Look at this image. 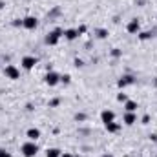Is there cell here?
<instances>
[{"label":"cell","instance_id":"6da1fadb","mask_svg":"<svg viewBox=\"0 0 157 157\" xmlns=\"http://www.w3.org/2000/svg\"><path fill=\"white\" fill-rule=\"evenodd\" d=\"M20 152H22L24 157H35L38 153V146H37L35 141H28V142H24L20 146Z\"/></svg>","mask_w":157,"mask_h":157},{"label":"cell","instance_id":"7a4b0ae2","mask_svg":"<svg viewBox=\"0 0 157 157\" xmlns=\"http://www.w3.org/2000/svg\"><path fill=\"white\" fill-rule=\"evenodd\" d=\"M61 37H64V31H62L61 28H57V29H53L51 33H47V37H46V44H49V46H57L59 40H61Z\"/></svg>","mask_w":157,"mask_h":157},{"label":"cell","instance_id":"3957f363","mask_svg":"<svg viewBox=\"0 0 157 157\" xmlns=\"http://www.w3.org/2000/svg\"><path fill=\"white\" fill-rule=\"evenodd\" d=\"M44 82H46L47 86H57V84L61 82V75H59L57 71H53V70H49V71L46 73V77H44Z\"/></svg>","mask_w":157,"mask_h":157},{"label":"cell","instance_id":"277c9868","mask_svg":"<svg viewBox=\"0 0 157 157\" xmlns=\"http://www.w3.org/2000/svg\"><path fill=\"white\" fill-rule=\"evenodd\" d=\"M4 75H6L8 79H11V80H17V79L20 77V71H18L17 66L9 64V66H6V70H4Z\"/></svg>","mask_w":157,"mask_h":157},{"label":"cell","instance_id":"5b68a950","mask_svg":"<svg viewBox=\"0 0 157 157\" xmlns=\"http://www.w3.org/2000/svg\"><path fill=\"white\" fill-rule=\"evenodd\" d=\"M126 31H128L130 35H137V33L141 31V24H139V20H137V18H132V20L126 24Z\"/></svg>","mask_w":157,"mask_h":157},{"label":"cell","instance_id":"8992f818","mask_svg":"<svg viewBox=\"0 0 157 157\" xmlns=\"http://www.w3.org/2000/svg\"><path fill=\"white\" fill-rule=\"evenodd\" d=\"M20 66H22L24 70H33V68L37 66V57H31V55L24 57V59L20 61Z\"/></svg>","mask_w":157,"mask_h":157},{"label":"cell","instance_id":"52a82bcc","mask_svg":"<svg viewBox=\"0 0 157 157\" xmlns=\"http://www.w3.org/2000/svg\"><path fill=\"white\" fill-rule=\"evenodd\" d=\"M38 26V20L35 18V17H26V18H22V28H26V29H35Z\"/></svg>","mask_w":157,"mask_h":157},{"label":"cell","instance_id":"ba28073f","mask_svg":"<svg viewBox=\"0 0 157 157\" xmlns=\"http://www.w3.org/2000/svg\"><path fill=\"white\" fill-rule=\"evenodd\" d=\"M100 121H102L104 124H108V123H113V121H115V113H113L112 110H104V112L100 113Z\"/></svg>","mask_w":157,"mask_h":157},{"label":"cell","instance_id":"9c48e42d","mask_svg":"<svg viewBox=\"0 0 157 157\" xmlns=\"http://www.w3.org/2000/svg\"><path fill=\"white\" fill-rule=\"evenodd\" d=\"M135 82V79L132 77V75H123L119 80H117V86L119 88H126V86H130V84H133Z\"/></svg>","mask_w":157,"mask_h":157},{"label":"cell","instance_id":"30bf717a","mask_svg":"<svg viewBox=\"0 0 157 157\" xmlns=\"http://www.w3.org/2000/svg\"><path fill=\"white\" fill-rule=\"evenodd\" d=\"M123 121H124V124H126V126H132V124H135V123H137V115H135V113H130V112H126Z\"/></svg>","mask_w":157,"mask_h":157},{"label":"cell","instance_id":"8fae6325","mask_svg":"<svg viewBox=\"0 0 157 157\" xmlns=\"http://www.w3.org/2000/svg\"><path fill=\"white\" fill-rule=\"evenodd\" d=\"M26 135H28V141H37L40 137V130L38 128H29L26 132Z\"/></svg>","mask_w":157,"mask_h":157},{"label":"cell","instance_id":"7c38bea8","mask_svg":"<svg viewBox=\"0 0 157 157\" xmlns=\"http://www.w3.org/2000/svg\"><path fill=\"white\" fill-rule=\"evenodd\" d=\"M104 128H106V132H110V133H117L119 130H121V124L119 123H108V124H104Z\"/></svg>","mask_w":157,"mask_h":157},{"label":"cell","instance_id":"4fadbf2b","mask_svg":"<svg viewBox=\"0 0 157 157\" xmlns=\"http://www.w3.org/2000/svg\"><path fill=\"white\" fill-rule=\"evenodd\" d=\"M124 110L130 112V113H135V110H137V102H135V100H126V102H124Z\"/></svg>","mask_w":157,"mask_h":157},{"label":"cell","instance_id":"5bb4252c","mask_svg":"<svg viewBox=\"0 0 157 157\" xmlns=\"http://www.w3.org/2000/svg\"><path fill=\"white\" fill-rule=\"evenodd\" d=\"M77 37H79V31L77 29H66L64 31V38L66 40H75Z\"/></svg>","mask_w":157,"mask_h":157},{"label":"cell","instance_id":"9a60e30c","mask_svg":"<svg viewBox=\"0 0 157 157\" xmlns=\"http://www.w3.org/2000/svg\"><path fill=\"white\" fill-rule=\"evenodd\" d=\"M61 150L59 148H49L47 152H46V157H61Z\"/></svg>","mask_w":157,"mask_h":157},{"label":"cell","instance_id":"2e32d148","mask_svg":"<svg viewBox=\"0 0 157 157\" xmlns=\"http://www.w3.org/2000/svg\"><path fill=\"white\" fill-rule=\"evenodd\" d=\"M139 38H141V40H148V38H152V31H142V33H139Z\"/></svg>","mask_w":157,"mask_h":157},{"label":"cell","instance_id":"e0dca14e","mask_svg":"<svg viewBox=\"0 0 157 157\" xmlns=\"http://www.w3.org/2000/svg\"><path fill=\"white\" fill-rule=\"evenodd\" d=\"M61 82H62V84H70V82H71V77H70L68 73H66V75H61Z\"/></svg>","mask_w":157,"mask_h":157},{"label":"cell","instance_id":"ac0fdd59","mask_svg":"<svg viewBox=\"0 0 157 157\" xmlns=\"http://www.w3.org/2000/svg\"><path fill=\"white\" fill-rule=\"evenodd\" d=\"M97 37L99 38H106L108 37V31L106 29H97Z\"/></svg>","mask_w":157,"mask_h":157},{"label":"cell","instance_id":"d6986e66","mask_svg":"<svg viewBox=\"0 0 157 157\" xmlns=\"http://www.w3.org/2000/svg\"><path fill=\"white\" fill-rule=\"evenodd\" d=\"M59 104H61V99H51L49 100V108H57Z\"/></svg>","mask_w":157,"mask_h":157},{"label":"cell","instance_id":"ffe728a7","mask_svg":"<svg viewBox=\"0 0 157 157\" xmlns=\"http://www.w3.org/2000/svg\"><path fill=\"white\" fill-rule=\"evenodd\" d=\"M121 53H123V51H121L119 47H113V49H112V57H121Z\"/></svg>","mask_w":157,"mask_h":157},{"label":"cell","instance_id":"44dd1931","mask_svg":"<svg viewBox=\"0 0 157 157\" xmlns=\"http://www.w3.org/2000/svg\"><path fill=\"white\" fill-rule=\"evenodd\" d=\"M117 100H119V102H126V100H128L126 93H119V95H117Z\"/></svg>","mask_w":157,"mask_h":157},{"label":"cell","instance_id":"7402d4cb","mask_svg":"<svg viewBox=\"0 0 157 157\" xmlns=\"http://www.w3.org/2000/svg\"><path fill=\"white\" fill-rule=\"evenodd\" d=\"M0 157H13L9 152H6V150H2V148H0Z\"/></svg>","mask_w":157,"mask_h":157},{"label":"cell","instance_id":"603a6c76","mask_svg":"<svg viewBox=\"0 0 157 157\" xmlns=\"http://www.w3.org/2000/svg\"><path fill=\"white\" fill-rule=\"evenodd\" d=\"M84 119H86L84 113H77V115H75V121H84Z\"/></svg>","mask_w":157,"mask_h":157},{"label":"cell","instance_id":"cb8c5ba5","mask_svg":"<svg viewBox=\"0 0 157 157\" xmlns=\"http://www.w3.org/2000/svg\"><path fill=\"white\" fill-rule=\"evenodd\" d=\"M13 26H17V28L22 26V20H20V18H15V20H13Z\"/></svg>","mask_w":157,"mask_h":157},{"label":"cell","instance_id":"d4e9b609","mask_svg":"<svg viewBox=\"0 0 157 157\" xmlns=\"http://www.w3.org/2000/svg\"><path fill=\"white\" fill-rule=\"evenodd\" d=\"M61 157H75V155H73V153H68V152H62Z\"/></svg>","mask_w":157,"mask_h":157},{"label":"cell","instance_id":"484cf974","mask_svg":"<svg viewBox=\"0 0 157 157\" xmlns=\"http://www.w3.org/2000/svg\"><path fill=\"white\" fill-rule=\"evenodd\" d=\"M77 31H79V35H82V33H84V31H86V26H80V28H79V29H77Z\"/></svg>","mask_w":157,"mask_h":157},{"label":"cell","instance_id":"4316f807","mask_svg":"<svg viewBox=\"0 0 157 157\" xmlns=\"http://www.w3.org/2000/svg\"><path fill=\"white\" fill-rule=\"evenodd\" d=\"M148 121H150V115H144L142 117V124H148Z\"/></svg>","mask_w":157,"mask_h":157},{"label":"cell","instance_id":"83f0119b","mask_svg":"<svg viewBox=\"0 0 157 157\" xmlns=\"http://www.w3.org/2000/svg\"><path fill=\"white\" fill-rule=\"evenodd\" d=\"M150 139H152L153 142H157V133H152V135H150Z\"/></svg>","mask_w":157,"mask_h":157},{"label":"cell","instance_id":"f1b7e54d","mask_svg":"<svg viewBox=\"0 0 157 157\" xmlns=\"http://www.w3.org/2000/svg\"><path fill=\"white\" fill-rule=\"evenodd\" d=\"M4 6H6V4L2 2V0H0V11H2V9H4Z\"/></svg>","mask_w":157,"mask_h":157},{"label":"cell","instance_id":"f546056e","mask_svg":"<svg viewBox=\"0 0 157 157\" xmlns=\"http://www.w3.org/2000/svg\"><path fill=\"white\" fill-rule=\"evenodd\" d=\"M102 157H113V155H112V153H104Z\"/></svg>","mask_w":157,"mask_h":157}]
</instances>
